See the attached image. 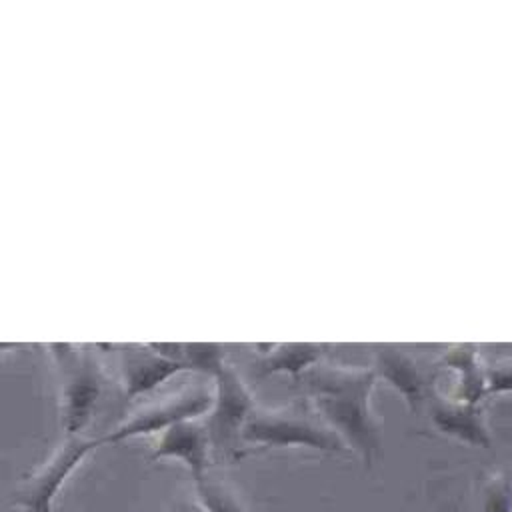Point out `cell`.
I'll return each mask as SVG.
<instances>
[{"label":"cell","mask_w":512,"mask_h":512,"mask_svg":"<svg viewBox=\"0 0 512 512\" xmlns=\"http://www.w3.org/2000/svg\"><path fill=\"white\" fill-rule=\"evenodd\" d=\"M368 378L342 370L310 368L304 372V386L320 416L342 440H348L366 462L378 450L376 426L368 414Z\"/></svg>","instance_id":"6da1fadb"},{"label":"cell","mask_w":512,"mask_h":512,"mask_svg":"<svg viewBox=\"0 0 512 512\" xmlns=\"http://www.w3.org/2000/svg\"><path fill=\"white\" fill-rule=\"evenodd\" d=\"M48 354L58 378L60 422L64 436H80L102 396L104 374L90 346L52 342Z\"/></svg>","instance_id":"7a4b0ae2"},{"label":"cell","mask_w":512,"mask_h":512,"mask_svg":"<svg viewBox=\"0 0 512 512\" xmlns=\"http://www.w3.org/2000/svg\"><path fill=\"white\" fill-rule=\"evenodd\" d=\"M242 442L258 444L264 448H290L304 446L324 452H342V438L328 426L292 412L256 408L242 430Z\"/></svg>","instance_id":"3957f363"},{"label":"cell","mask_w":512,"mask_h":512,"mask_svg":"<svg viewBox=\"0 0 512 512\" xmlns=\"http://www.w3.org/2000/svg\"><path fill=\"white\" fill-rule=\"evenodd\" d=\"M212 392L214 398L210 412L204 416V426L212 450L230 456L236 452V444L242 440V430L258 404L248 384L230 362L214 374Z\"/></svg>","instance_id":"277c9868"},{"label":"cell","mask_w":512,"mask_h":512,"mask_svg":"<svg viewBox=\"0 0 512 512\" xmlns=\"http://www.w3.org/2000/svg\"><path fill=\"white\" fill-rule=\"evenodd\" d=\"M214 392L208 386H186L178 392H172L170 396L156 400L152 404L142 406L134 414H130L124 422H120L116 428H112L108 434L100 436L102 444H116L124 442L136 436H148V434H162L164 430L188 422L204 418L210 412Z\"/></svg>","instance_id":"5b68a950"},{"label":"cell","mask_w":512,"mask_h":512,"mask_svg":"<svg viewBox=\"0 0 512 512\" xmlns=\"http://www.w3.org/2000/svg\"><path fill=\"white\" fill-rule=\"evenodd\" d=\"M98 446V438H84L82 434L64 436V440L40 464V468L24 480L16 494V502L24 508V512H52L54 500L64 482Z\"/></svg>","instance_id":"8992f818"},{"label":"cell","mask_w":512,"mask_h":512,"mask_svg":"<svg viewBox=\"0 0 512 512\" xmlns=\"http://www.w3.org/2000/svg\"><path fill=\"white\" fill-rule=\"evenodd\" d=\"M118 366L122 388L128 400L146 396L178 374L186 372L182 362L160 354L152 348V344L118 346Z\"/></svg>","instance_id":"52a82bcc"},{"label":"cell","mask_w":512,"mask_h":512,"mask_svg":"<svg viewBox=\"0 0 512 512\" xmlns=\"http://www.w3.org/2000/svg\"><path fill=\"white\" fill-rule=\"evenodd\" d=\"M210 450H212V444H210V436L206 432L204 422L188 420L158 434V440L154 444L150 458L178 460L186 464L196 484L208 474Z\"/></svg>","instance_id":"ba28073f"},{"label":"cell","mask_w":512,"mask_h":512,"mask_svg":"<svg viewBox=\"0 0 512 512\" xmlns=\"http://www.w3.org/2000/svg\"><path fill=\"white\" fill-rule=\"evenodd\" d=\"M318 356L320 348L314 344H280L266 348V352H260L256 368L260 376L302 374L312 368Z\"/></svg>","instance_id":"9c48e42d"},{"label":"cell","mask_w":512,"mask_h":512,"mask_svg":"<svg viewBox=\"0 0 512 512\" xmlns=\"http://www.w3.org/2000/svg\"><path fill=\"white\" fill-rule=\"evenodd\" d=\"M180 362L186 372L212 376L228 362L226 346L214 342H180Z\"/></svg>","instance_id":"30bf717a"},{"label":"cell","mask_w":512,"mask_h":512,"mask_svg":"<svg viewBox=\"0 0 512 512\" xmlns=\"http://www.w3.org/2000/svg\"><path fill=\"white\" fill-rule=\"evenodd\" d=\"M194 486H196L200 506L206 512H246L238 496L222 480H214L212 476L206 474Z\"/></svg>","instance_id":"8fae6325"},{"label":"cell","mask_w":512,"mask_h":512,"mask_svg":"<svg viewBox=\"0 0 512 512\" xmlns=\"http://www.w3.org/2000/svg\"><path fill=\"white\" fill-rule=\"evenodd\" d=\"M482 512H512V480L508 476L498 474L484 486Z\"/></svg>","instance_id":"7c38bea8"},{"label":"cell","mask_w":512,"mask_h":512,"mask_svg":"<svg viewBox=\"0 0 512 512\" xmlns=\"http://www.w3.org/2000/svg\"><path fill=\"white\" fill-rule=\"evenodd\" d=\"M22 348H26V344H20V342H0V356L18 352V350H22Z\"/></svg>","instance_id":"4fadbf2b"},{"label":"cell","mask_w":512,"mask_h":512,"mask_svg":"<svg viewBox=\"0 0 512 512\" xmlns=\"http://www.w3.org/2000/svg\"><path fill=\"white\" fill-rule=\"evenodd\" d=\"M170 512H206L200 504H192V502H186V504H180V506H174Z\"/></svg>","instance_id":"5bb4252c"}]
</instances>
